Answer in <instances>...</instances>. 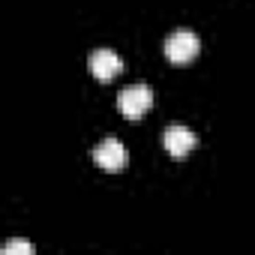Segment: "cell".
<instances>
[{
    "mask_svg": "<svg viewBox=\"0 0 255 255\" xmlns=\"http://www.w3.org/2000/svg\"><path fill=\"white\" fill-rule=\"evenodd\" d=\"M117 105H120L123 117L135 120V117H141V114L153 105V90H150L147 84H132V87H126V90L120 93Z\"/></svg>",
    "mask_w": 255,
    "mask_h": 255,
    "instance_id": "obj_1",
    "label": "cell"
},
{
    "mask_svg": "<svg viewBox=\"0 0 255 255\" xmlns=\"http://www.w3.org/2000/svg\"><path fill=\"white\" fill-rule=\"evenodd\" d=\"M165 54H168V60L177 63V66L189 63V60L198 54V36H195L192 30H174V33L168 36V42H165Z\"/></svg>",
    "mask_w": 255,
    "mask_h": 255,
    "instance_id": "obj_2",
    "label": "cell"
},
{
    "mask_svg": "<svg viewBox=\"0 0 255 255\" xmlns=\"http://www.w3.org/2000/svg\"><path fill=\"white\" fill-rule=\"evenodd\" d=\"M93 159H96V165L105 168V171H120V168L126 165V147H123L117 138H105V141L96 144Z\"/></svg>",
    "mask_w": 255,
    "mask_h": 255,
    "instance_id": "obj_3",
    "label": "cell"
},
{
    "mask_svg": "<svg viewBox=\"0 0 255 255\" xmlns=\"http://www.w3.org/2000/svg\"><path fill=\"white\" fill-rule=\"evenodd\" d=\"M120 57L111 51V48H96L93 54H90V72L99 78V81H111L117 72H120Z\"/></svg>",
    "mask_w": 255,
    "mask_h": 255,
    "instance_id": "obj_4",
    "label": "cell"
},
{
    "mask_svg": "<svg viewBox=\"0 0 255 255\" xmlns=\"http://www.w3.org/2000/svg\"><path fill=\"white\" fill-rule=\"evenodd\" d=\"M195 147V135H192V129H186V126H180V123H174V126H168L165 129V150L171 153V156H186L189 150Z\"/></svg>",
    "mask_w": 255,
    "mask_h": 255,
    "instance_id": "obj_5",
    "label": "cell"
},
{
    "mask_svg": "<svg viewBox=\"0 0 255 255\" xmlns=\"http://www.w3.org/2000/svg\"><path fill=\"white\" fill-rule=\"evenodd\" d=\"M6 255H15V252H24V255H30L33 252V243H27V240H12V243H6V249H3Z\"/></svg>",
    "mask_w": 255,
    "mask_h": 255,
    "instance_id": "obj_6",
    "label": "cell"
}]
</instances>
